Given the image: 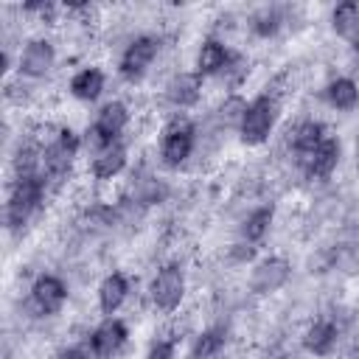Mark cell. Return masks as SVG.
<instances>
[{
  "instance_id": "1",
  "label": "cell",
  "mask_w": 359,
  "mask_h": 359,
  "mask_svg": "<svg viewBox=\"0 0 359 359\" xmlns=\"http://www.w3.org/2000/svg\"><path fill=\"white\" fill-rule=\"evenodd\" d=\"M126 121H129V112H126V107L121 101L104 104L101 112H98V118H95V123L87 129V146L95 149V151L107 149L126 129Z\"/></svg>"
},
{
  "instance_id": "2",
  "label": "cell",
  "mask_w": 359,
  "mask_h": 359,
  "mask_svg": "<svg viewBox=\"0 0 359 359\" xmlns=\"http://www.w3.org/2000/svg\"><path fill=\"white\" fill-rule=\"evenodd\" d=\"M275 118H278V104H275V98H269V95H261V98H255V101H250L247 104V112H244V118H241V140L244 143H261V140H266V135L272 132V126H275Z\"/></svg>"
},
{
  "instance_id": "3",
  "label": "cell",
  "mask_w": 359,
  "mask_h": 359,
  "mask_svg": "<svg viewBox=\"0 0 359 359\" xmlns=\"http://www.w3.org/2000/svg\"><path fill=\"white\" fill-rule=\"evenodd\" d=\"M42 199V182L36 177H20L11 196H8V205H6V219L11 227H20L31 213L34 208L39 205Z\"/></svg>"
},
{
  "instance_id": "4",
  "label": "cell",
  "mask_w": 359,
  "mask_h": 359,
  "mask_svg": "<svg viewBox=\"0 0 359 359\" xmlns=\"http://www.w3.org/2000/svg\"><path fill=\"white\" fill-rule=\"evenodd\" d=\"M182 294H185V275H182V269L174 266V264L163 266L154 275V280H151V300H154V306L163 309V311H171V309L180 306Z\"/></svg>"
},
{
  "instance_id": "5",
  "label": "cell",
  "mask_w": 359,
  "mask_h": 359,
  "mask_svg": "<svg viewBox=\"0 0 359 359\" xmlns=\"http://www.w3.org/2000/svg\"><path fill=\"white\" fill-rule=\"evenodd\" d=\"M154 56H157V39L137 36L135 42L126 45V50L121 56V73L126 79H140L149 70V65L154 62Z\"/></svg>"
},
{
  "instance_id": "6",
  "label": "cell",
  "mask_w": 359,
  "mask_h": 359,
  "mask_svg": "<svg viewBox=\"0 0 359 359\" xmlns=\"http://www.w3.org/2000/svg\"><path fill=\"white\" fill-rule=\"evenodd\" d=\"M76 151H79V140H76V135H73V132H59V137H56V140L45 149V154H42L45 174H50V177H62V174H67V168H70Z\"/></svg>"
},
{
  "instance_id": "7",
  "label": "cell",
  "mask_w": 359,
  "mask_h": 359,
  "mask_svg": "<svg viewBox=\"0 0 359 359\" xmlns=\"http://www.w3.org/2000/svg\"><path fill=\"white\" fill-rule=\"evenodd\" d=\"M123 342H126V325L121 320L101 323L93 331V337H90V348H93L95 359H112V356H118V351L123 348Z\"/></svg>"
},
{
  "instance_id": "8",
  "label": "cell",
  "mask_w": 359,
  "mask_h": 359,
  "mask_svg": "<svg viewBox=\"0 0 359 359\" xmlns=\"http://www.w3.org/2000/svg\"><path fill=\"white\" fill-rule=\"evenodd\" d=\"M194 149V129L188 123H174L165 129L163 135V146H160V154L168 165H180L185 163V157L191 154Z\"/></svg>"
},
{
  "instance_id": "9",
  "label": "cell",
  "mask_w": 359,
  "mask_h": 359,
  "mask_svg": "<svg viewBox=\"0 0 359 359\" xmlns=\"http://www.w3.org/2000/svg\"><path fill=\"white\" fill-rule=\"evenodd\" d=\"M31 297H34V306L42 314H56L67 300V289H65V283L59 278L42 275V278H36V283L31 289Z\"/></svg>"
},
{
  "instance_id": "10",
  "label": "cell",
  "mask_w": 359,
  "mask_h": 359,
  "mask_svg": "<svg viewBox=\"0 0 359 359\" xmlns=\"http://www.w3.org/2000/svg\"><path fill=\"white\" fill-rule=\"evenodd\" d=\"M339 163V143L334 137H325L311 154H306L300 160V165L311 174V177H328Z\"/></svg>"
},
{
  "instance_id": "11",
  "label": "cell",
  "mask_w": 359,
  "mask_h": 359,
  "mask_svg": "<svg viewBox=\"0 0 359 359\" xmlns=\"http://www.w3.org/2000/svg\"><path fill=\"white\" fill-rule=\"evenodd\" d=\"M286 278H289V264L280 261V258H269V261H264V264L255 266V272H252V289L261 292V294H266V292L280 289L286 283Z\"/></svg>"
},
{
  "instance_id": "12",
  "label": "cell",
  "mask_w": 359,
  "mask_h": 359,
  "mask_svg": "<svg viewBox=\"0 0 359 359\" xmlns=\"http://www.w3.org/2000/svg\"><path fill=\"white\" fill-rule=\"evenodd\" d=\"M53 67V48L45 39L28 42V48L20 56V70L25 76H45Z\"/></svg>"
},
{
  "instance_id": "13",
  "label": "cell",
  "mask_w": 359,
  "mask_h": 359,
  "mask_svg": "<svg viewBox=\"0 0 359 359\" xmlns=\"http://www.w3.org/2000/svg\"><path fill=\"white\" fill-rule=\"evenodd\" d=\"M199 93H202L199 73H180V76L168 84V90H165L168 101L177 104V107H191V104H196V101H199Z\"/></svg>"
},
{
  "instance_id": "14",
  "label": "cell",
  "mask_w": 359,
  "mask_h": 359,
  "mask_svg": "<svg viewBox=\"0 0 359 359\" xmlns=\"http://www.w3.org/2000/svg\"><path fill=\"white\" fill-rule=\"evenodd\" d=\"M126 292H129V283L121 272H112L104 278L101 289H98V303H101V311L104 314H115L121 309V303L126 300Z\"/></svg>"
},
{
  "instance_id": "15",
  "label": "cell",
  "mask_w": 359,
  "mask_h": 359,
  "mask_svg": "<svg viewBox=\"0 0 359 359\" xmlns=\"http://www.w3.org/2000/svg\"><path fill=\"white\" fill-rule=\"evenodd\" d=\"M123 163H126L123 146H121V143H109L107 149H101V151L95 154V160H93V174H95L98 180H112V177L123 168Z\"/></svg>"
},
{
  "instance_id": "16",
  "label": "cell",
  "mask_w": 359,
  "mask_h": 359,
  "mask_svg": "<svg viewBox=\"0 0 359 359\" xmlns=\"http://www.w3.org/2000/svg\"><path fill=\"white\" fill-rule=\"evenodd\" d=\"M101 90H104V73L95 67H84L70 79V93L79 101H93V98H98Z\"/></svg>"
},
{
  "instance_id": "17",
  "label": "cell",
  "mask_w": 359,
  "mask_h": 359,
  "mask_svg": "<svg viewBox=\"0 0 359 359\" xmlns=\"http://www.w3.org/2000/svg\"><path fill=\"white\" fill-rule=\"evenodd\" d=\"M227 62H230V56H227L224 45H222V42H216V39H208V42L199 48L196 70H199V76H210V73L224 70V67H227Z\"/></svg>"
},
{
  "instance_id": "18",
  "label": "cell",
  "mask_w": 359,
  "mask_h": 359,
  "mask_svg": "<svg viewBox=\"0 0 359 359\" xmlns=\"http://www.w3.org/2000/svg\"><path fill=\"white\" fill-rule=\"evenodd\" d=\"M325 98L331 107L337 109H353L356 101H359V87L351 81V79H334L328 87H325Z\"/></svg>"
},
{
  "instance_id": "19",
  "label": "cell",
  "mask_w": 359,
  "mask_h": 359,
  "mask_svg": "<svg viewBox=\"0 0 359 359\" xmlns=\"http://www.w3.org/2000/svg\"><path fill=\"white\" fill-rule=\"evenodd\" d=\"M334 339H337V328L328 320H320L306 331V348L317 356H325L334 348Z\"/></svg>"
},
{
  "instance_id": "20",
  "label": "cell",
  "mask_w": 359,
  "mask_h": 359,
  "mask_svg": "<svg viewBox=\"0 0 359 359\" xmlns=\"http://www.w3.org/2000/svg\"><path fill=\"white\" fill-rule=\"evenodd\" d=\"M323 140H325L323 126H320V123H314V121L300 123V126L294 129V135H292V143H294V151H297V157H300V160H303L306 154H311Z\"/></svg>"
},
{
  "instance_id": "21",
  "label": "cell",
  "mask_w": 359,
  "mask_h": 359,
  "mask_svg": "<svg viewBox=\"0 0 359 359\" xmlns=\"http://www.w3.org/2000/svg\"><path fill=\"white\" fill-rule=\"evenodd\" d=\"M334 28L342 36H351L359 42V6L356 3H342L334 8Z\"/></svg>"
},
{
  "instance_id": "22",
  "label": "cell",
  "mask_w": 359,
  "mask_h": 359,
  "mask_svg": "<svg viewBox=\"0 0 359 359\" xmlns=\"http://www.w3.org/2000/svg\"><path fill=\"white\" fill-rule=\"evenodd\" d=\"M269 224H272V208H258V210H252V213L247 216V222H244V236H247L250 241H261V238L266 236Z\"/></svg>"
},
{
  "instance_id": "23",
  "label": "cell",
  "mask_w": 359,
  "mask_h": 359,
  "mask_svg": "<svg viewBox=\"0 0 359 359\" xmlns=\"http://www.w3.org/2000/svg\"><path fill=\"white\" fill-rule=\"evenodd\" d=\"M219 348H222V334H219V331H208V334H202V337L196 339V345H194V359H210L213 353H219Z\"/></svg>"
},
{
  "instance_id": "24",
  "label": "cell",
  "mask_w": 359,
  "mask_h": 359,
  "mask_svg": "<svg viewBox=\"0 0 359 359\" xmlns=\"http://www.w3.org/2000/svg\"><path fill=\"white\" fill-rule=\"evenodd\" d=\"M275 28H278V14H275V11H261V14L255 17V31H258V34L266 36V34H272Z\"/></svg>"
},
{
  "instance_id": "25",
  "label": "cell",
  "mask_w": 359,
  "mask_h": 359,
  "mask_svg": "<svg viewBox=\"0 0 359 359\" xmlns=\"http://www.w3.org/2000/svg\"><path fill=\"white\" fill-rule=\"evenodd\" d=\"M146 359H174V345L171 342H154L149 348Z\"/></svg>"
},
{
  "instance_id": "26",
  "label": "cell",
  "mask_w": 359,
  "mask_h": 359,
  "mask_svg": "<svg viewBox=\"0 0 359 359\" xmlns=\"http://www.w3.org/2000/svg\"><path fill=\"white\" fill-rule=\"evenodd\" d=\"M56 359H87V353H84L81 348H67V351H62Z\"/></svg>"
},
{
  "instance_id": "27",
  "label": "cell",
  "mask_w": 359,
  "mask_h": 359,
  "mask_svg": "<svg viewBox=\"0 0 359 359\" xmlns=\"http://www.w3.org/2000/svg\"><path fill=\"white\" fill-rule=\"evenodd\" d=\"M356 50H359V42H356Z\"/></svg>"
}]
</instances>
